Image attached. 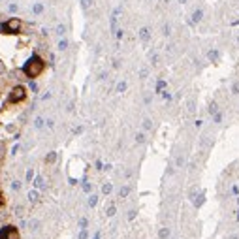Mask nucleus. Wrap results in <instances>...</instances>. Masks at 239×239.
Instances as JSON below:
<instances>
[{
	"label": "nucleus",
	"mask_w": 239,
	"mask_h": 239,
	"mask_svg": "<svg viewBox=\"0 0 239 239\" xmlns=\"http://www.w3.org/2000/svg\"><path fill=\"white\" fill-rule=\"evenodd\" d=\"M25 98H27V87L25 85H15L12 89V92H9V102L12 104H19Z\"/></svg>",
	"instance_id": "1"
},
{
	"label": "nucleus",
	"mask_w": 239,
	"mask_h": 239,
	"mask_svg": "<svg viewBox=\"0 0 239 239\" xmlns=\"http://www.w3.org/2000/svg\"><path fill=\"white\" fill-rule=\"evenodd\" d=\"M0 239H21V233L13 224H6L0 230Z\"/></svg>",
	"instance_id": "2"
}]
</instances>
